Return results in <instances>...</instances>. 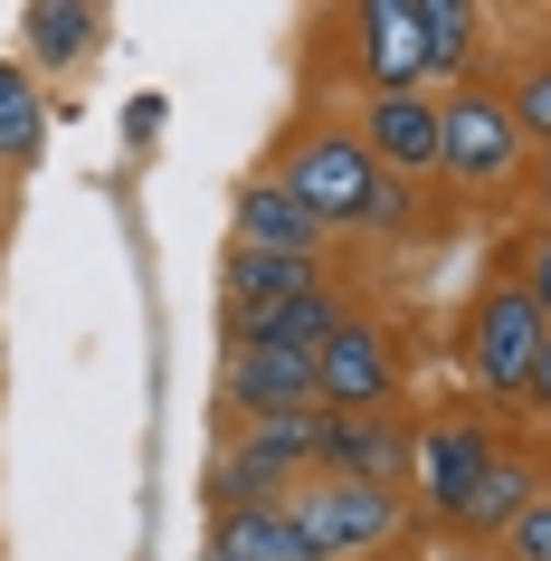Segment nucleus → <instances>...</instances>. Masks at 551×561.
<instances>
[{"instance_id": "f257e3e1", "label": "nucleus", "mask_w": 551, "mask_h": 561, "mask_svg": "<svg viewBox=\"0 0 551 561\" xmlns=\"http://www.w3.org/2000/svg\"><path fill=\"white\" fill-rule=\"evenodd\" d=\"M276 181L323 219V238L333 229H409V209H418L409 181H390L371 152H361L352 124H305L286 144V162H276Z\"/></svg>"}, {"instance_id": "f03ea898", "label": "nucleus", "mask_w": 551, "mask_h": 561, "mask_svg": "<svg viewBox=\"0 0 551 561\" xmlns=\"http://www.w3.org/2000/svg\"><path fill=\"white\" fill-rule=\"evenodd\" d=\"M305 476H323V400L295 419H238V438L209 467L219 504H286Z\"/></svg>"}, {"instance_id": "7ed1b4c3", "label": "nucleus", "mask_w": 551, "mask_h": 561, "mask_svg": "<svg viewBox=\"0 0 551 561\" xmlns=\"http://www.w3.org/2000/svg\"><path fill=\"white\" fill-rule=\"evenodd\" d=\"M523 134L514 115H504V87H485V77H466V87L437 95V172L457 181V191H504V181H523Z\"/></svg>"}, {"instance_id": "20e7f679", "label": "nucleus", "mask_w": 551, "mask_h": 561, "mask_svg": "<svg viewBox=\"0 0 551 561\" xmlns=\"http://www.w3.org/2000/svg\"><path fill=\"white\" fill-rule=\"evenodd\" d=\"M295 533L314 542V561H361L380 552V542H400L409 524V495H390V485H352V476H305L286 495Z\"/></svg>"}, {"instance_id": "39448f33", "label": "nucleus", "mask_w": 551, "mask_h": 561, "mask_svg": "<svg viewBox=\"0 0 551 561\" xmlns=\"http://www.w3.org/2000/svg\"><path fill=\"white\" fill-rule=\"evenodd\" d=\"M542 305L523 296L514 276H494L485 296L466 305V371H475V390L485 400H523L532 390V362H542Z\"/></svg>"}, {"instance_id": "423d86ee", "label": "nucleus", "mask_w": 551, "mask_h": 561, "mask_svg": "<svg viewBox=\"0 0 551 561\" xmlns=\"http://www.w3.org/2000/svg\"><path fill=\"white\" fill-rule=\"evenodd\" d=\"M314 400H323L333 419H371V410L400 400V343H390L380 314L352 305L343 324H333V343L314 353Z\"/></svg>"}, {"instance_id": "0eeeda50", "label": "nucleus", "mask_w": 551, "mask_h": 561, "mask_svg": "<svg viewBox=\"0 0 551 561\" xmlns=\"http://www.w3.org/2000/svg\"><path fill=\"white\" fill-rule=\"evenodd\" d=\"M352 67L371 95H428V30H418V0H352Z\"/></svg>"}, {"instance_id": "6e6552de", "label": "nucleus", "mask_w": 551, "mask_h": 561, "mask_svg": "<svg viewBox=\"0 0 551 561\" xmlns=\"http://www.w3.org/2000/svg\"><path fill=\"white\" fill-rule=\"evenodd\" d=\"M494 457H504V447H494L485 419H428V428H418V447H409V495L428 504L437 524H457L466 495L485 485Z\"/></svg>"}, {"instance_id": "1a4fd4ad", "label": "nucleus", "mask_w": 551, "mask_h": 561, "mask_svg": "<svg viewBox=\"0 0 551 561\" xmlns=\"http://www.w3.org/2000/svg\"><path fill=\"white\" fill-rule=\"evenodd\" d=\"M219 410H238V419H295V410H314V353H266V343H229V371H219Z\"/></svg>"}, {"instance_id": "9d476101", "label": "nucleus", "mask_w": 551, "mask_h": 561, "mask_svg": "<svg viewBox=\"0 0 551 561\" xmlns=\"http://www.w3.org/2000/svg\"><path fill=\"white\" fill-rule=\"evenodd\" d=\"M409 447H418V428L390 419V410H371V419H333V410H323V476L409 495Z\"/></svg>"}, {"instance_id": "9b49d317", "label": "nucleus", "mask_w": 551, "mask_h": 561, "mask_svg": "<svg viewBox=\"0 0 551 561\" xmlns=\"http://www.w3.org/2000/svg\"><path fill=\"white\" fill-rule=\"evenodd\" d=\"M361 152L390 181H428L437 172V95H361Z\"/></svg>"}, {"instance_id": "f8f14e48", "label": "nucleus", "mask_w": 551, "mask_h": 561, "mask_svg": "<svg viewBox=\"0 0 551 561\" xmlns=\"http://www.w3.org/2000/svg\"><path fill=\"white\" fill-rule=\"evenodd\" d=\"M229 248H276V257H323V219L295 201L276 172L238 181V209H229Z\"/></svg>"}, {"instance_id": "ddd939ff", "label": "nucleus", "mask_w": 551, "mask_h": 561, "mask_svg": "<svg viewBox=\"0 0 551 561\" xmlns=\"http://www.w3.org/2000/svg\"><path fill=\"white\" fill-rule=\"evenodd\" d=\"M209 552L229 561H314L286 504H209Z\"/></svg>"}, {"instance_id": "4468645a", "label": "nucleus", "mask_w": 551, "mask_h": 561, "mask_svg": "<svg viewBox=\"0 0 551 561\" xmlns=\"http://www.w3.org/2000/svg\"><path fill=\"white\" fill-rule=\"evenodd\" d=\"M305 286H323V257H276V248H229V324L238 314H276Z\"/></svg>"}, {"instance_id": "2eb2a0df", "label": "nucleus", "mask_w": 551, "mask_h": 561, "mask_svg": "<svg viewBox=\"0 0 551 561\" xmlns=\"http://www.w3.org/2000/svg\"><path fill=\"white\" fill-rule=\"evenodd\" d=\"M343 314H352V305L333 296V286H305V296H295V305H276V314H238V324H229V343H266V353H323Z\"/></svg>"}, {"instance_id": "dca6fc26", "label": "nucleus", "mask_w": 551, "mask_h": 561, "mask_svg": "<svg viewBox=\"0 0 551 561\" xmlns=\"http://www.w3.org/2000/svg\"><path fill=\"white\" fill-rule=\"evenodd\" d=\"M20 38H30V67H87L95 38H105V10H77V0H30V10H20Z\"/></svg>"}, {"instance_id": "f3484780", "label": "nucleus", "mask_w": 551, "mask_h": 561, "mask_svg": "<svg viewBox=\"0 0 551 561\" xmlns=\"http://www.w3.org/2000/svg\"><path fill=\"white\" fill-rule=\"evenodd\" d=\"M532 495H551L542 485V467H532V457H514V447H504V457H494L485 467V485H475V495H466V514H457V533H475V542H494V533L514 524L523 504Z\"/></svg>"}, {"instance_id": "a211bd4d", "label": "nucleus", "mask_w": 551, "mask_h": 561, "mask_svg": "<svg viewBox=\"0 0 551 561\" xmlns=\"http://www.w3.org/2000/svg\"><path fill=\"white\" fill-rule=\"evenodd\" d=\"M48 144V95L20 58H0V172H30Z\"/></svg>"}, {"instance_id": "6ab92c4d", "label": "nucleus", "mask_w": 551, "mask_h": 561, "mask_svg": "<svg viewBox=\"0 0 551 561\" xmlns=\"http://www.w3.org/2000/svg\"><path fill=\"white\" fill-rule=\"evenodd\" d=\"M418 30H428V77H457L475 67V48H485V10L475 0H418Z\"/></svg>"}, {"instance_id": "aec40b11", "label": "nucleus", "mask_w": 551, "mask_h": 561, "mask_svg": "<svg viewBox=\"0 0 551 561\" xmlns=\"http://www.w3.org/2000/svg\"><path fill=\"white\" fill-rule=\"evenodd\" d=\"M504 115H514L523 152H551V58H532L514 87H504Z\"/></svg>"}, {"instance_id": "412c9836", "label": "nucleus", "mask_w": 551, "mask_h": 561, "mask_svg": "<svg viewBox=\"0 0 551 561\" xmlns=\"http://www.w3.org/2000/svg\"><path fill=\"white\" fill-rule=\"evenodd\" d=\"M494 561H551V495H532L514 524L494 533Z\"/></svg>"}, {"instance_id": "4be33fe9", "label": "nucleus", "mask_w": 551, "mask_h": 561, "mask_svg": "<svg viewBox=\"0 0 551 561\" xmlns=\"http://www.w3.org/2000/svg\"><path fill=\"white\" fill-rule=\"evenodd\" d=\"M504 276H514L523 296L542 305V324H551V229H523V238H514V257H504Z\"/></svg>"}, {"instance_id": "5701e85b", "label": "nucleus", "mask_w": 551, "mask_h": 561, "mask_svg": "<svg viewBox=\"0 0 551 561\" xmlns=\"http://www.w3.org/2000/svg\"><path fill=\"white\" fill-rule=\"evenodd\" d=\"M523 191H532V229H551V152L523 162Z\"/></svg>"}, {"instance_id": "b1692460", "label": "nucleus", "mask_w": 551, "mask_h": 561, "mask_svg": "<svg viewBox=\"0 0 551 561\" xmlns=\"http://www.w3.org/2000/svg\"><path fill=\"white\" fill-rule=\"evenodd\" d=\"M532 410H551V333H542V362H532V390H523Z\"/></svg>"}, {"instance_id": "393cba45", "label": "nucleus", "mask_w": 551, "mask_h": 561, "mask_svg": "<svg viewBox=\"0 0 551 561\" xmlns=\"http://www.w3.org/2000/svg\"><path fill=\"white\" fill-rule=\"evenodd\" d=\"M200 561H229V552H200Z\"/></svg>"}]
</instances>
